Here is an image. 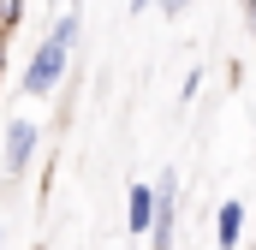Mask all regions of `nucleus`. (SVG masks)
<instances>
[{"mask_svg": "<svg viewBox=\"0 0 256 250\" xmlns=\"http://www.w3.org/2000/svg\"><path fill=\"white\" fill-rule=\"evenodd\" d=\"M78 30H84V24H78V12H60V18L48 24V36L36 42V54H30L24 78H18V90H24V96H36V102H42V96H54V90L66 84L72 54H78Z\"/></svg>", "mask_w": 256, "mask_h": 250, "instance_id": "obj_1", "label": "nucleus"}, {"mask_svg": "<svg viewBox=\"0 0 256 250\" xmlns=\"http://www.w3.org/2000/svg\"><path fill=\"white\" fill-rule=\"evenodd\" d=\"M36 149H42V125L36 120H6V131H0V173L24 179L30 161H36Z\"/></svg>", "mask_w": 256, "mask_h": 250, "instance_id": "obj_2", "label": "nucleus"}, {"mask_svg": "<svg viewBox=\"0 0 256 250\" xmlns=\"http://www.w3.org/2000/svg\"><path fill=\"white\" fill-rule=\"evenodd\" d=\"M179 238V173L155 179V226H149V250H173Z\"/></svg>", "mask_w": 256, "mask_h": 250, "instance_id": "obj_3", "label": "nucleus"}, {"mask_svg": "<svg viewBox=\"0 0 256 250\" xmlns=\"http://www.w3.org/2000/svg\"><path fill=\"white\" fill-rule=\"evenodd\" d=\"M244 226H250V208H244L238 196H226V202L214 208V250H238L244 244Z\"/></svg>", "mask_w": 256, "mask_h": 250, "instance_id": "obj_4", "label": "nucleus"}, {"mask_svg": "<svg viewBox=\"0 0 256 250\" xmlns=\"http://www.w3.org/2000/svg\"><path fill=\"white\" fill-rule=\"evenodd\" d=\"M149 226H155V185H131L126 190V232L149 238Z\"/></svg>", "mask_w": 256, "mask_h": 250, "instance_id": "obj_5", "label": "nucleus"}, {"mask_svg": "<svg viewBox=\"0 0 256 250\" xmlns=\"http://www.w3.org/2000/svg\"><path fill=\"white\" fill-rule=\"evenodd\" d=\"M24 24V0H0V36H12Z\"/></svg>", "mask_w": 256, "mask_h": 250, "instance_id": "obj_6", "label": "nucleus"}, {"mask_svg": "<svg viewBox=\"0 0 256 250\" xmlns=\"http://www.w3.org/2000/svg\"><path fill=\"white\" fill-rule=\"evenodd\" d=\"M196 90H202V66H191V72H185V90H179V108H191V102H196Z\"/></svg>", "mask_w": 256, "mask_h": 250, "instance_id": "obj_7", "label": "nucleus"}, {"mask_svg": "<svg viewBox=\"0 0 256 250\" xmlns=\"http://www.w3.org/2000/svg\"><path fill=\"white\" fill-rule=\"evenodd\" d=\"M155 6H161V12H167V18H179V12H185V6H191V0H155Z\"/></svg>", "mask_w": 256, "mask_h": 250, "instance_id": "obj_8", "label": "nucleus"}, {"mask_svg": "<svg viewBox=\"0 0 256 250\" xmlns=\"http://www.w3.org/2000/svg\"><path fill=\"white\" fill-rule=\"evenodd\" d=\"M244 12H250V30H256V0H244Z\"/></svg>", "mask_w": 256, "mask_h": 250, "instance_id": "obj_9", "label": "nucleus"}, {"mask_svg": "<svg viewBox=\"0 0 256 250\" xmlns=\"http://www.w3.org/2000/svg\"><path fill=\"white\" fill-rule=\"evenodd\" d=\"M0 72H6V36H0Z\"/></svg>", "mask_w": 256, "mask_h": 250, "instance_id": "obj_10", "label": "nucleus"}, {"mask_svg": "<svg viewBox=\"0 0 256 250\" xmlns=\"http://www.w3.org/2000/svg\"><path fill=\"white\" fill-rule=\"evenodd\" d=\"M0 244H6V226H0Z\"/></svg>", "mask_w": 256, "mask_h": 250, "instance_id": "obj_11", "label": "nucleus"}, {"mask_svg": "<svg viewBox=\"0 0 256 250\" xmlns=\"http://www.w3.org/2000/svg\"><path fill=\"white\" fill-rule=\"evenodd\" d=\"M36 250H42V244H36Z\"/></svg>", "mask_w": 256, "mask_h": 250, "instance_id": "obj_12", "label": "nucleus"}]
</instances>
